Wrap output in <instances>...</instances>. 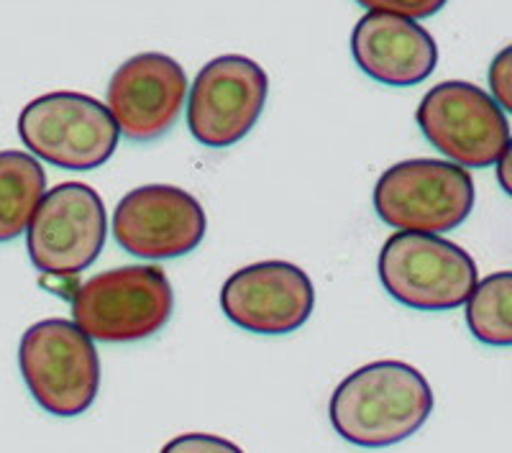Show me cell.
<instances>
[{"mask_svg": "<svg viewBox=\"0 0 512 453\" xmlns=\"http://www.w3.org/2000/svg\"><path fill=\"white\" fill-rule=\"evenodd\" d=\"M433 413L428 379L405 361H372L351 372L331 397V425L346 443L387 448L408 441Z\"/></svg>", "mask_w": 512, "mask_h": 453, "instance_id": "6da1fadb", "label": "cell"}, {"mask_svg": "<svg viewBox=\"0 0 512 453\" xmlns=\"http://www.w3.org/2000/svg\"><path fill=\"white\" fill-rule=\"evenodd\" d=\"M175 313V290L154 264L116 267L72 295L75 326L93 341L136 343L162 331Z\"/></svg>", "mask_w": 512, "mask_h": 453, "instance_id": "7a4b0ae2", "label": "cell"}, {"mask_svg": "<svg viewBox=\"0 0 512 453\" xmlns=\"http://www.w3.org/2000/svg\"><path fill=\"white\" fill-rule=\"evenodd\" d=\"M18 366L31 397L54 418L88 413L100 390L93 338L62 318L39 320L21 338Z\"/></svg>", "mask_w": 512, "mask_h": 453, "instance_id": "3957f363", "label": "cell"}, {"mask_svg": "<svg viewBox=\"0 0 512 453\" xmlns=\"http://www.w3.org/2000/svg\"><path fill=\"white\" fill-rule=\"evenodd\" d=\"M379 279L397 302L423 313L456 310L479 282L477 262L438 233L397 231L379 254Z\"/></svg>", "mask_w": 512, "mask_h": 453, "instance_id": "277c9868", "label": "cell"}, {"mask_svg": "<svg viewBox=\"0 0 512 453\" xmlns=\"http://www.w3.org/2000/svg\"><path fill=\"white\" fill-rule=\"evenodd\" d=\"M18 136L31 157L52 167L90 172L116 154L121 131L100 100L59 90L26 105L18 116Z\"/></svg>", "mask_w": 512, "mask_h": 453, "instance_id": "5b68a950", "label": "cell"}, {"mask_svg": "<svg viewBox=\"0 0 512 453\" xmlns=\"http://www.w3.org/2000/svg\"><path fill=\"white\" fill-rule=\"evenodd\" d=\"M474 182L464 167L443 159L392 164L374 185V210L387 226L415 233L454 231L472 215Z\"/></svg>", "mask_w": 512, "mask_h": 453, "instance_id": "8992f818", "label": "cell"}, {"mask_svg": "<svg viewBox=\"0 0 512 453\" xmlns=\"http://www.w3.org/2000/svg\"><path fill=\"white\" fill-rule=\"evenodd\" d=\"M105 236L103 198L85 182H62L41 195L26 228V249L44 277L72 279L93 267Z\"/></svg>", "mask_w": 512, "mask_h": 453, "instance_id": "52a82bcc", "label": "cell"}, {"mask_svg": "<svg viewBox=\"0 0 512 453\" xmlns=\"http://www.w3.org/2000/svg\"><path fill=\"white\" fill-rule=\"evenodd\" d=\"M420 131L448 162L492 167L510 146V123L495 98L464 80L433 85L415 113Z\"/></svg>", "mask_w": 512, "mask_h": 453, "instance_id": "ba28073f", "label": "cell"}, {"mask_svg": "<svg viewBox=\"0 0 512 453\" xmlns=\"http://www.w3.org/2000/svg\"><path fill=\"white\" fill-rule=\"evenodd\" d=\"M269 95L267 72L244 54L210 59L187 100V128L208 149H228L246 139Z\"/></svg>", "mask_w": 512, "mask_h": 453, "instance_id": "9c48e42d", "label": "cell"}, {"mask_svg": "<svg viewBox=\"0 0 512 453\" xmlns=\"http://www.w3.org/2000/svg\"><path fill=\"white\" fill-rule=\"evenodd\" d=\"M208 218L190 192L175 185H144L126 192L113 213L118 246L139 259H180L205 239Z\"/></svg>", "mask_w": 512, "mask_h": 453, "instance_id": "30bf717a", "label": "cell"}, {"mask_svg": "<svg viewBox=\"0 0 512 453\" xmlns=\"http://www.w3.org/2000/svg\"><path fill=\"white\" fill-rule=\"evenodd\" d=\"M223 315L241 331L285 336L308 323L315 287L297 264L269 259L233 272L221 287Z\"/></svg>", "mask_w": 512, "mask_h": 453, "instance_id": "8fae6325", "label": "cell"}, {"mask_svg": "<svg viewBox=\"0 0 512 453\" xmlns=\"http://www.w3.org/2000/svg\"><path fill=\"white\" fill-rule=\"evenodd\" d=\"M187 75L177 59L144 52L113 72L108 82V111L128 141H157L175 126L185 108Z\"/></svg>", "mask_w": 512, "mask_h": 453, "instance_id": "7c38bea8", "label": "cell"}, {"mask_svg": "<svg viewBox=\"0 0 512 453\" xmlns=\"http://www.w3.org/2000/svg\"><path fill=\"white\" fill-rule=\"evenodd\" d=\"M351 54L361 72L390 88H413L433 75L438 44L418 21L367 11L351 34Z\"/></svg>", "mask_w": 512, "mask_h": 453, "instance_id": "4fadbf2b", "label": "cell"}, {"mask_svg": "<svg viewBox=\"0 0 512 453\" xmlns=\"http://www.w3.org/2000/svg\"><path fill=\"white\" fill-rule=\"evenodd\" d=\"M47 192V172L26 151H0V244L18 239Z\"/></svg>", "mask_w": 512, "mask_h": 453, "instance_id": "5bb4252c", "label": "cell"}, {"mask_svg": "<svg viewBox=\"0 0 512 453\" xmlns=\"http://www.w3.org/2000/svg\"><path fill=\"white\" fill-rule=\"evenodd\" d=\"M466 323L477 341L497 349L512 343V274L497 272L477 282L472 295L466 297Z\"/></svg>", "mask_w": 512, "mask_h": 453, "instance_id": "9a60e30c", "label": "cell"}, {"mask_svg": "<svg viewBox=\"0 0 512 453\" xmlns=\"http://www.w3.org/2000/svg\"><path fill=\"white\" fill-rule=\"evenodd\" d=\"M361 8L367 11H379V13H395V16L413 18H431L446 6L448 0H356Z\"/></svg>", "mask_w": 512, "mask_h": 453, "instance_id": "2e32d148", "label": "cell"}, {"mask_svg": "<svg viewBox=\"0 0 512 453\" xmlns=\"http://www.w3.org/2000/svg\"><path fill=\"white\" fill-rule=\"evenodd\" d=\"M159 453H244L233 441L210 433H185L167 443Z\"/></svg>", "mask_w": 512, "mask_h": 453, "instance_id": "e0dca14e", "label": "cell"}, {"mask_svg": "<svg viewBox=\"0 0 512 453\" xmlns=\"http://www.w3.org/2000/svg\"><path fill=\"white\" fill-rule=\"evenodd\" d=\"M512 49L505 47L495 57L489 67V85H492V98L502 111H512Z\"/></svg>", "mask_w": 512, "mask_h": 453, "instance_id": "ac0fdd59", "label": "cell"}, {"mask_svg": "<svg viewBox=\"0 0 512 453\" xmlns=\"http://www.w3.org/2000/svg\"><path fill=\"white\" fill-rule=\"evenodd\" d=\"M510 146H512V144H510ZM510 146H507V149L502 151V157L495 162L497 175H500V187L507 192V195H510V190H512L510 180H507V172H510V162H512V149H510Z\"/></svg>", "mask_w": 512, "mask_h": 453, "instance_id": "d6986e66", "label": "cell"}]
</instances>
